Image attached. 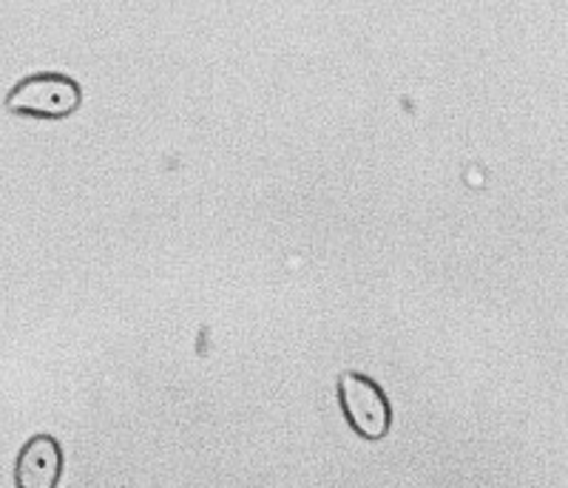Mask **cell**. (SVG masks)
Wrapping results in <instances>:
<instances>
[{"mask_svg":"<svg viewBox=\"0 0 568 488\" xmlns=\"http://www.w3.org/2000/svg\"><path fill=\"white\" fill-rule=\"evenodd\" d=\"M338 400L355 435L364 440H384L393 424V409L384 389L373 378L358 373L338 375Z\"/></svg>","mask_w":568,"mask_h":488,"instance_id":"obj_2","label":"cell"},{"mask_svg":"<svg viewBox=\"0 0 568 488\" xmlns=\"http://www.w3.org/2000/svg\"><path fill=\"white\" fill-rule=\"evenodd\" d=\"M63 475V449L52 435L29 437L14 462L18 488H58Z\"/></svg>","mask_w":568,"mask_h":488,"instance_id":"obj_3","label":"cell"},{"mask_svg":"<svg viewBox=\"0 0 568 488\" xmlns=\"http://www.w3.org/2000/svg\"><path fill=\"white\" fill-rule=\"evenodd\" d=\"M83 91L65 74H32L20 80L7 96V111L18 116H38V120H63L80 109Z\"/></svg>","mask_w":568,"mask_h":488,"instance_id":"obj_1","label":"cell"}]
</instances>
